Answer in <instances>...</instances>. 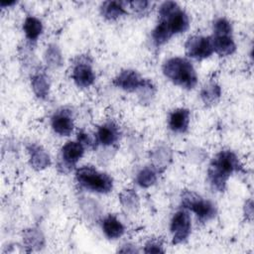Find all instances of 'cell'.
Returning a JSON list of instances; mask_svg holds the SVG:
<instances>
[{
    "mask_svg": "<svg viewBox=\"0 0 254 254\" xmlns=\"http://www.w3.org/2000/svg\"><path fill=\"white\" fill-rule=\"evenodd\" d=\"M241 169L242 165L233 151L221 150L209 163L207 169L208 183L216 191H223L230 176Z\"/></svg>",
    "mask_w": 254,
    "mask_h": 254,
    "instance_id": "1",
    "label": "cell"
},
{
    "mask_svg": "<svg viewBox=\"0 0 254 254\" xmlns=\"http://www.w3.org/2000/svg\"><path fill=\"white\" fill-rule=\"evenodd\" d=\"M164 75L175 85L190 90L197 84V74L192 64L186 58L173 57L162 66Z\"/></svg>",
    "mask_w": 254,
    "mask_h": 254,
    "instance_id": "2",
    "label": "cell"
},
{
    "mask_svg": "<svg viewBox=\"0 0 254 254\" xmlns=\"http://www.w3.org/2000/svg\"><path fill=\"white\" fill-rule=\"evenodd\" d=\"M76 183L86 190L96 193H108L113 189V179L108 174L86 165L75 170Z\"/></svg>",
    "mask_w": 254,
    "mask_h": 254,
    "instance_id": "3",
    "label": "cell"
},
{
    "mask_svg": "<svg viewBox=\"0 0 254 254\" xmlns=\"http://www.w3.org/2000/svg\"><path fill=\"white\" fill-rule=\"evenodd\" d=\"M159 21L167 24L173 36L185 33L190 28L189 15L174 1H165L160 5Z\"/></svg>",
    "mask_w": 254,
    "mask_h": 254,
    "instance_id": "4",
    "label": "cell"
},
{
    "mask_svg": "<svg viewBox=\"0 0 254 254\" xmlns=\"http://www.w3.org/2000/svg\"><path fill=\"white\" fill-rule=\"evenodd\" d=\"M182 207L195 214L197 220L201 223L208 222L217 214L215 204L206 198L191 190H186L181 196Z\"/></svg>",
    "mask_w": 254,
    "mask_h": 254,
    "instance_id": "5",
    "label": "cell"
},
{
    "mask_svg": "<svg viewBox=\"0 0 254 254\" xmlns=\"http://www.w3.org/2000/svg\"><path fill=\"white\" fill-rule=\"evenodd\" d=\"M170 231L173 244H181L188 240L191 233V218L189 210L182 208L174 213L170 223Z\"/></svg>",
    "mask_w": 254,
    "mask_h": 254,
    "instance_id": "6",
    "label": "cell"
},
{
    "mask_svg": "<svg viewBox=\"0 0 254 254\" xmlns=\"http://www.w3.org/2000/svg\"><path fill=\"white\" fill-rule=\"evenodd\" d=\"M185 52L189 58L196 61L209 58L214 53L211 36H190L185 43Z\"/></svg>",
    "mask_w": 254,
    "mask_h": 254,
    "instance_id": "7",
    "label": "cell"
},
{
    "mask_svg": "<svg viewBox=\"0 0 254 254\" xmlns=\"http://www.w3.org/2000/svg\"><path fill=\"white\" fill-rule=\"evenodd\" d=\"M84 146L76 141L66 142L61 149L59 167L64 170V172H69L75 167L77 162L82 158L84 154Z\"/></svg>",
    "mask_w": 254,
    "mask_h": 254,
    "instance_id": "8",
    "label": "cell"
},
{
    "mask_svg": "<svg viewBox=\"0 0 254 254\" xmlns=\"http://www.w3.org/2000/svg\"><path fill=\"white\" fill-rule=\"evenodd\" d=\"M149 79L143 78L135 69H122L112 80V84L124 91H139L147 84Z\"/></svg>",
    "mask_w": 254,
    "mask_h": 254,
    "instance_id": "9",
    "label": "cell"
},
{
    "mask_svg": "<svg viewBox=\"0 0 254 254\" xmlns=\"http://www.w3.org/2000/svg\"><path fill=\"white\" fill-rule=\"evenodd\" d=\"M71 78L73 82L81 88H86L93 84L95 73L86 57H80L75 61L71 69Z\"/></svg>",
    "mask_w": 254,
    "mask_h": 254,
    "instance_id": "10",
    "label": "cell"
},
{
    "mask_svg": "<svg viewBox=\"0 0 254 254\" xmlns=\"http://www.w3.org/2000/svg\"><path fill=\"white\" fill-rule=\"evenodd\" d=\"M51 125L55 133L60 136H69L74 128V121L70 110L60 109L51 118Z\"/></svg>",
    "mask_w": 254,
    "mask_h": 254,
    "instance_id": "11",
    "label": "cell"
},
{
    "mask_svg": "<svg viewBox=\"0 0 254 254\" xmlns=\"http://www.w3.org/2000/svg\"><path fill=\"white\" fill-rule=\"evenodd\" d=\"M120 129L113 121H107L99 125L95 134V142L102 146H111L119 141Z\"/></svg>",
    "mask_w": 254,
    "mask_h": 254,
    "instance_id": "12",
    "label": "cell"
},
{
    "mask_svg": "<svg viewBox=\"0 0 254 254\" xmlns=\"http://www.w3.org/2000/svg\"><path fill=\"white\" fill-rule=\"evenodd\" d=\"M190 111L188 108H177L168 116V126L175 133H185L189 129Z\"/></svg>",
    "mask_w": 254,
    "mask_h": 254,
    "instance_id": "13",
    "label": "cell"
},
{
    "mask_svg": "<svg viewBox=\"0 0 254 254\" xmlns=\"http://www.w3.org/2000/svg\"><path fill=\"white\" fill-rule=\"evenodd\" d=\"M27 150L30 157V164L33 169L37 171H42L50 166V155L41 145L32 143L27 147Z\"/></svg>",
    "mask_w": 254,
    "mask_h": 254,
    "instance_id": "14",
    "label": "cell"
},
{
    "mask_svg": "<svg viewBox=\"0 0 254 254\" xmlns=\"http://www.w3.org/2000/svg\"><path fill=\"white\" fill-rule=\"evenodd\" d=\"M213 51L219 57H227L236 51V44L232 35H212Z\"/></svg>",
    "mask_w": 254,
    "mask_h": 254,
    "instance_id": "15",
    "label": "cell"
},
{
    "mask_svg": "<svg viewBox=\"0 0 254 254\" xmlns=\"http://www.w3.org/2000/svg\"><path fill=\"white\" fill-rule=\"evenodd\" d=\"M101 228L104 235L108 239H117L124 234L125 228L122 222L113 214H108L104 217L101 223Z\"/></svg>",
    "mask_w": 254,
    "mask_h": 254,
    "instance_id": "16",
    "label": "cell"
},
{
    "mask_svg": "<svg viewBox=\"0 0 254 254\" xmlns=\"http://www.w3.org/2000/svg\"><path fill=\"white\" fill-rule=\"evenodd\" d=\"M125 2L121 1H104L100 6L101 16L109 21H114L127 14Z\"/></svg>",
    "mask_w": 254,
    "mask_h": 254,
    "instance_id": "17",
    "label": "cell"
},
{
    "mask_svg": "<svg viewBox=\"0 0 254 254\" xmlns=\"http://www.w3.org/2000/svg\"><path fill=\"white\" fill-rule=\"evenodd\" d=\"M23 31L30 42H36L43 33V23L34 16H28L23 23Z\"/></svg>",
    "mask_w": 254,
    "mask_h": 254,
    "instance_id": "18",
    "label": "cell"
},
{
    "mask_svg": "<svg viewBox=\"0 0 254 254\" xmlns=\"http://www.w3.org/2000/svg\"><path fill=\"white\" fill-rule=\"evenodd\" d=\"M31 85L37 97L45 99L49 95L50 81L49 77L44 72H38L31 78Z\"/></svg>",
    "mask_w": 254,
    "mask_h": 254,
    "instance_id": "19",
    "label": "cell"
},
{
    "mask_svg": "<svg viewBox=\"0 0 254 254\" xmlns=\"http://www.w3.org/2000/svg\"><path fill=\"white\" fill-rule=\"evenodd\" d=\"M221 95V88L215 82H208L204 84V86L200 90V98L202 102L207 105L215 104Z\"/></svg>",
    "mask_w": 254,
    "mask_h": 254,
    "instance_id": "20",
    "label": "cell"
},
{
    "mask_svg": "<svg viewBox=\"0 0 254 254\" xmlns=\"http://www.w3.org/2000/svg\"><path fill=\"white\" fill-rule=\"evenodd\" d=\"M173 37L172 32L170 31L167 24L163 21H158V24L155 26L151 33V39L153 44L156 47H161L165 45Z\"/></svg>",
    "mask_w": 254,
    "mask_h": 254,
    "instance_id": "21",
    "label": "cell"
},
{
    "mask_svg": "<svg viewBox=\"0 0 254 254\" xmlns=\"http://www.w3.org/2000/svg\"><path fill=\"white\" fill-rule=\"evenodd\" d=\"M158 179V170L154 166H148L141 169L136 176V183L141 188H150L155 185Z\"/></svg>",
    "mask_w": 254,
    "mask_h": 254,
    "instance_id": "22",
    "label": "cell"
},
{
    "mask_svg": "<svg viewBox=\"0 0 254 254\" xmlns=\"http://www.w3.org/2000/svg\"><path fill=\"white\" fill-rule=\"evenodd\" d=\"M120 201L127 209H135L139 205V197L132 190H124L120 194Z\"/></svg>",
    "mask_w": 254,
    "mask_h": 254,
    "instance_id": "23",
    "label": "cell"
},
{
    "mask_svg": "<svg viewBox=\"0 0 254 254\" xmlns=\"http://www.w3.org/2000/svg\"><path fill=\"white\" fill-rule=\"evenodd\" d=\"M213 35H232L231 23L224 17H219L214 20L212 25Z\"/></svg>",
    "mask_w": 254,
    "mask_h": 254,
    "instance_id": "24",
    "label": "cell"
},
{
    "mask_svg": "<svg viewBox=\"0 0 254 254\" xmlns=\"http://www.w3.org/2000/svg\"><path fill=\"white\" fill-rule=\"evenodd\" d=\"M46 61L52 66H59L62 64V54L56 45H51L46 51Z\"/></svg>",
    "mask_w": 254,
    "mask_h": 254,
    "instance_id": "25",
    "label": "cell"
},
{
    "mask_svg": "<svg viewBox=\"0 0 254 254\" xmlns=\"http://www.w3.org/2000/svg\"><path fill=\"white\" fill-rule=\"evenodd\" d=\"M127 5H129L130 9L134 11V13L140 15V16H145L149 13V11L151 10L150 6H152V3L149 1H143V0H139V1H130V2H126Z\"/></svg>",
    "mask_w": 254,
    "mask_h": 254,
    "instance_id": "26",
    "label": "cell"
},
{
    "mask_svg": "<svg viewBox=\"0 0 254 254\" xmlns=\"http://www.w3.org/2000/svg\"><path fill=\"white\" fill-rule=\"evenodd\" d=\"M145 253H163L165 252L162 243L157 239H150L144 246Z\"/></svg>",
    "mask_w": 254,
    "mask_h": 254,
    "instance_id": "27",
    "label": "cell"
},
{
    "mask_svg": "<svg viewBox=\"0 0 254 254\" xmlns=\"http://www.w3.org/2000/svg\"><path fill=\"white\" fill-rule=\"evenodd\" d=\"M77 141L80 142L84 147H89V146H92L94 143H93V139L90 137V135L86 132H84L83 130H80L77 132Z\"/></svg>",
    "mask_w": 254,
    "mask_h": 254,
    "instance_id": "28",
    "label": "cell"
},
{
    "mask_svg": "<svg viewBox=\"0 0 254 254\" xmlns=\"http://www.w3.org/2000/svg\"><path fill=\"white\" fill-rule=\"evenodd\" d=\"M14 4H16L15 1H12V2H1V3H0V5H1L2 8H6V7H9V6L14 5Z\"/></svg>",
    "mask_w": 254,
    "mask_h": 254,
    "instance_id": "29",
    "label": "cell"
}]
</instances>
